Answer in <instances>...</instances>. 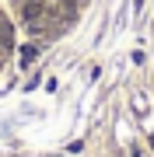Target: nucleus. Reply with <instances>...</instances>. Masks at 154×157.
I'll list each match as a JSON object with an SVG mask.
<instances>
[{
	"instance_id": "nucleus-1",
	"label": "nucleus",
	"mask_w": 154,
	"mask_h": 157,
	"mask_svg": "<svg viewBox=\"0 0 154 157\" xmlns=\"http://www.w3.org/2000/svg\"><path fill=\"white\" fill-rule=\"evenodd\" d=\"M35 52H39L35 45H25V49H21V67H28V63L35 59Z\"/></svg>"
},
{
	"instance_id": "nucleus-2",
	"label": "nucleus",
	"mask_w": 154,
	"mask_h": 157,
	"mask_svg": "<svg viewBox=\"0 0 154 157\" xmlns=\"http://www.w3.org/2000/svg\"><path fill=\"white\" fill-rule=\"evenodd\" d=\"M151 147H154V136H151Z\"/></svg>"
}]
</instances>
